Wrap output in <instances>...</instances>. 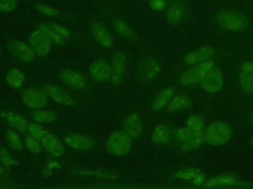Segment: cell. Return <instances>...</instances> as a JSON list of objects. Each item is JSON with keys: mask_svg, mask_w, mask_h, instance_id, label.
I'll return each mask as SVG.
<instances>
[{"mask_svg": "<svg viewBox=\"0 0 253 189\" xmlns=\"http://www.w3.org/2000/svg\"><path fill=\"white\" fill-rule=\"evenodd\" d=\"M251 144H252V146H253V137H252V139H251Z\"/></svg>", "mask_w": 253, "mask_h": 189, "instance_id": "bcb514c9", "label": "cell"}, {"mask_svg": "<svg viewBox=\"0 0 253 189\" xmlns=\"http://www.w3.org/2000/svg\"><path fill=\"white\" fill-rule=\"evenodd\" d=\"M123 131L131 139L138 138L143 131V124L140 116L136 113H131L126 116L123 123Z\"/></svg>", "mask_w": 253, "mask_h": 189, "instance_id": "2e32d148", "label": "cell"}, {"mask_svg": "<svg viewBox=\"0 0 253 189\" xmlns=\"http://www.w3.org/2000/svg\"><path fill=\"white\" fill-rule=\"evenodd\" d=\"M174 94H175V91L171 87H167V88L161 90L152 100V103H151L152 109L154 111H159V110L163 109L164 107H166L167 104L169 103V101L174 96Z\"/></svg>", "mask_w": 253, "mask_h": 189, "instance_id": "44dd1931", "label": "cell"}, {"mask_svg": "<svg viewBox=\"0 0 253 189\" xmlns=\"http://www.w3.org/2000/svg\"><path fill=\"white\" fill-rule=\"evenodd\" d=\"M161 71L159 62L154 58H144L136 66L135 76L140 82H150L154 80Z\"/></svg>", "mask_w": 253, "mask_h": 189, "instance_id": "5b68a950", "label": "cell"}, {"mask_svg": "<svg viewBox=\"0 0 253 189\" xmlns=\"http://www.w3.org/2000/svg\"><path fill=\"white\" fill-rule=\"evenodd\" d=\"M0 115L7 121V123L12 127V129L16 130L19 133H25L29 128V121L22 115L7 111L1 112Z\"/></svg>", "mask_w": 253, "mask_h": 189, "instance_id": "ffe728a7", "label": "cell"}, {"mask_svg": "<svg viewBox=\"0 0 253 189\" xmlns=\"http://www.w3.org/2000/svg\"><path fill=\"white\" fill-rule=\"evenodd\" d=\"M216 23L222 29L229 32H239L244 30L248 26V18L238 12L233 10H223L216 15Z\"/></svg>", "mask_w": 253, "mask_h": 189, "instance_id": "7a4b0ae2", "label": "cell"}, {"mask_svg": "<svg viewBox=\"0 0 253 189\" xmlns=\"http://www.w3.org/2000/svg\"><path fill=\"white\" fill-rule=\"evenodd\" d=\"M192 104V99L186 94H177L167 104L166 108L169 112H180L189 108Z\"/></svg>", "mask_w": 253, "mask_h": 189, "instance_id": "603a6c76", "label": "cell"}, {"mask_svg": "<svg viewBox=\"0 0 253 189\" xmlns=\"http://www.w3.org/2000/svg\"><path fill=\"white\" fill-rule=\"evenodd\" d=\"M106 148L115 156H126L131 149V138L124 131H115L109 136Z\"/></svg>", "mask_w": 253, "mask_h": 189, "instance_id": "3957f363", "label": "cell"}, {"mask_svg": "<svg viewBox=\"0 0 253 189\" xmlns=\"http://www.w3.org/2000/svg\"><path fill=\"white\" fill-rule=\"evenodd\" d=\"M149 7L156 12L164 11L167 8L166 0H149Z\"/></svg>", "mask_w": 253, "mask_h": 189, "instance_id": "f35d334b", "label": "cell"}, {"mask_svg": "<svg viewBox=\"0 0 253 189\" xmlns=\"http://www.w3.org/2000/svg\"><path fill=\"white\" fill-rule=\"evenodd\" d=\"M41 143L43 149L52 157H61L64 154V146L62 142L53 134L46 133L42 139Z\"/></svg>", "mask_w": 253, "mask_h": 189, "instance_id": "e0dca14e", "label": "cell"}, {"mask_svg": "<svg viewBox=\"0 0 253 189\" xmlns=\"http://www.w3.org/2000/svg\"><path fill=\"white\" fill-rule=\"evenodd\" d=\"M0 161L3 165L8 167L17 163V161L12 158L10 153L4 147H0Z\"/></svg>", "mask_w": 253, "mask_h": 189, "instance_id": "8d00e7d4", "label": "cell"}, {"mask_svg": "<svg viewBox=\"0 0 253 189\" xmlns=\"http://www.w3.org/2000/svg\"><path fill=\"white\" fill-rule=\"evenodd\" d=\"M6 138L10 148L15 151H22L24 148V142L22 141L18 132L14 129H7L6 130Z\"/></svg>", "mask_w": 253, "mask_h": 189, "instance_id": "83f0119b", "label": "cell"}, {"mask_svg": "<svg viewBox=\"0 0 253 189\" xmlns=\"http://www.w3.org/2000/svg\"><path fill=\"white\" fill-rule=\"evenodd\" d=\"M47 97L48 96L44 91L36 88H28L22 94L24 103L34 110L42 108L47 102Z\"/></svg>", "mask_w": 253, "mask_h": 189, "instance_id": "52a82bcc", "label": "cell"}, {"mask_svg": "<svg viewBox=\"0 0 253 189\" xmlns=\"http://www.w3.org/2000/svg\"><path fill=\"white\" fill-rule=\"evenodd\" d=\"M151 141L157 145L168 144L171 142V131L165 124H159L152 132Z\"/></svg>", "mask_w": 253, "mask_h": 189, "instance_id": "cb8c5ba5", "label": "cell"}, {"mask_svg": "<svg viewBox=\"0 0 253 189\" xmlns=\"http://www.w3.org/2000/svg\"><path fill=\"white\" fill-rule=\"evenodd\" d=\"M91 32L102 46L106 48H111L113 46V36L109 30L101 23H93L91 25Z\"/></svg>", "mask_w": 253, "mask_h": 189, "instance_id": "ac0fdd59", "label": "cell"}, {"mask_svg": "<svg viewBox=\"0 0 253 189\" xmlns=\"http://www.w3.org/2000/svg\"><path fill=\"white\" fill-rule=\"evenodd\" d=\"M28 132H29L30 135H32L33 137L37 138L40 141L47 133V131L38 123H30L29 128H28Z\"/></svg>", "mask_w": 253, "mask_h": 189, "instance_id": "d590c367", "label": "cell"}, {"mask_svg": "<svg viewBox=\"0 0 253 189\" xmlns=\"http://www.w3.org/2000/svg\"><path fill=\"white\" fill-rule=\"evenodd\" d=\"M90 76L98 82H104L111 79L112 68L111 65L104 59L94 61L89 68Z\"/></svg>", "mask_w": 253, "mask_h": 189, "instance_id": "5bb4252c", "label": "cell"}, {"mask_svg": "<svg viewBox=\"0 0 253 189\" xmlns=\"http://www.w3.org/2000/svg\"><path fill=\"white\" fill-rule=\"evenodd\" d=\"M200 170L198 168H194V167H186L183 169L178 170L175 174H174V178L178 179V180H184V181H190L194 178V176L199 172Z\"/></svg>", "mask_w": 253, "mask_h": 189, "instance_id": "836d02e7", "label": "cell"}, {"mask_svg": "<svg viewBox=\"0 0 253 189\" xmlns=\"http://www.w3.org/2000/svg\"><path fill=\"white\" fill-rule=\"evenodd\" d=\"M214 54V49L211 46H202L194 51L189 52L184 60L189 65H195L201 62H204L208 59H211V57Z\"/></svg>", "mask_w": 253, "mask_h": 189, "instance_id": "d6986e66", "label": "cell"}, {"mask_svg": "<svg viewBox=\"0 0 253 189\" xmlns=\"http://www.w3.org/2000/svg\"><path fill=\"white\" fill-rule=\"evenodd\" d=\"M29 44L34 49L38 56L43 57L47 55L51 48V41L46 37V35L40 30L34 31L29 36Z\"/></svg>", "mask_w": 253, "mask_h": 189, "instance_id": "ba28073f", "label": "cell"}, {"mask_svg": "<svg viewBox=\"0 0 253 189\" xmlns=\"http://www.w3.org/2000/svg\"><path fill=\"white\" fill-rule=\"evenodd\" d=\"M8 50L15 58L24 62L33 61L36 56L32 46L20 40H12L8 44Z\"/></svg>", "mask_w": 253, "mask_h": 189, "instance_id": "9c48e42d", "label": "cell"}, {"mask_svg": "<svg viewBox=\"0 0 253 189\" xmlns=\"http://www.w3.org/2000/svg\"><path fill=\"white\" fill-rule=\"evenodd\" d=\"M126 56L123 52H117L112 57L111 61V68H112V75H111V82L115 85H118L122 82L125 71H126Z\"/></svg>", "mask_w": 253, "mask_h": 189, "instance_id": "30bf717a", "label": "cell"}, {"mask_svg": "<svg viewBox=\"0 0 253 189\" xmlns=\"http://www.w3.org/2000/svg\"><path fill=\"white\" fill-rule=\"evenodd\" d=\"M184 17V7L181 3L172 2L167 6L166 10V20L171 26H177L181 23Z\"/></svg>", "mask_w": 253, "mask_h": 189, "instance_id": "7402d4cb", "label": "cell"}, {"mask_svg": "<svg viewBox=\"0 0 253 189\" xmlns=\"http://www.w3.org/2000/svg\"><path fill=\"white\" fill-rule=\"evenodd\" d=\"M48 167H50L51 169H52V168H58V167H60V163L57 162V161L51 160V161L48 162Z\"/></svg>", "mask_w": 253, "mask_h": 189, "instance_id": "b9f144b4", "label": "cell"}, {"mask_svg": "<svg viewBox=\"0 0 253 189\" xmlns=\"http://www.w3.org/2000/svg\"><path fill=\"white\" fill-rule=\"evenodd\" d=\"M196 132H198V131H194V130L190 129L188 126H185V127H181L176 130L175 137L181 146V145L188 143L194 137Z\"/></svg>", "mask_w": 253, "mask_h": 189, "instance_id": "4dcf8cb0", "label": "cell"}, {"mask_svg": "<svg viewBox=\"0 0 253 189\" xmlns=\"http://www.w3.org/2000/svg\"><path fill=\"white\" fill-rule=\"evenodd\" d=\"M24 80H25L24 74L18 69H12L6 75L7 84L14 89L21 88L23 86Z\"/></svg>", "mask_w": 253, "mask_h": 189, "instance_id": "4316f807", "label": "cell"}, {"mask_svg": "<svg viewBox=\"0 0 253 189\" xmlns=\"http://www.w3.org/2000/svg\"><path fill=\"white\" fill-rule=\"evenodd\" d=\"M35 8L40 13H42L45 16H48V17H58L59 16V12L55 8H53L49 5L43 4V3H36Z\"/></svg>", "mask_w": 253, "mask_h": 189, "instance_id": "e575fe53", "label": "cell"}, {"mask_svg": "<svg viewBox=\"0 0 253 189\" xmlns=\"http://www.w3.org/2000/svg\"><path fill=\"white\" fill-rule=\"evenodd\" d=\"M171 2H177V1H179V0H170Z\"/></svg>", "mask_w": 253, "mask_h": 189, "instance_id": "ee69618b", "label": "cell"}, {"mask_svg": "<svg viewBox=\"0 0 253 189\" xmlns=\"http://www.w3.org/2000/svg\"><path fill=\"white\" fill-rule=\"evenodd\" d=\"M200 86L203 91L209 94H216L221 91L224 85V77L221 71L214 66L209 70L203 79L200 81Z\"/></svg>", "mask_w": 253, "mask_h": 189, "instance_id": "8992f818", "label": "cell"}, {"mask_svg": "<svg viewBox=\"0 0 253 189\" xmlns=\"http://www.w3.org/2000/svg\"><path fill=\"white\" fill-rule=\"evenodd\" d=\"M251 122L253 123V114H252V116H251Z\"/></svg>", "mask_w": 253, "mask_h": 189, "instance_id": "f6af8a7d", "label": "cell"}, {"mask_svg": "<svg viewBox=\"0 0 253 189\" xmlns=\"http://www.w3.org/2000/svg\"><path fill=\"white\" fill-rule=\"evenodd\" d=\"M32 118L36 122L40 123H49L55 120L56 114L51 110H43V109H36L32 113Z\"/></svg>", "mask_w": 253, "mask_h": 189, "instance_id": "f1b7e54d", "label": "cell"}, {"mask_svg": "<svg viewBox=\"0 0 253 189\" xmlns=\"http://www.w3.org/2000/svg\"><path fill=\"white\" fill-rule=\"evenodd\" d=\"M0 172H3V168H2V166H1V164H0Z\"/></svg>", "mask_w": 253, "mask_h": 189, "instance_id": "7bdbcfd3", "label": "cell"}, {"mask_svg": "<svg viewBox=\"0 0 253 189\" xmlns=\"http://www.w3.org/2000/svg\"><path fill=\"white\" fill-rule=\"evenodd\" d=\"M59 76H60L61 81L65 85H67L68 87H70L72 89L85 90L88 86V82H87L86 78L74 70L65 69V70L61 71Z\"/></svg>", "mask_w": 253, "mask_h": 189, "instance_id": "8fae6325", "label": "cell"}, {"mask_svg": "<svg viewBox=\"0 0 253 189\" xmlns=\"http://www.w3.org/2000/svg\"><path fill=\"white\" fill-rule=\"evenodd\" d=\"M39 29L46 35V37L53 43H56V44H63L65 42V38L60 36L58 33H56L49 25L47 24H44V23H42L40 24L39 26Z\"/></svg>", "mask_w": 253, "mask_h": 189, "instance_id": "f546056e", "label": "cell"}, {"mask_svg": "<svg viewBox=\"0 0 253 189\" xmlns=\"http://www.w3.org/2000/svg\"><path fill=\"white\" fill-rule=\"evenodd\" d=\"M49 26L51 27V29H52L56 33H58L60 36L64 37V38L69 37L70 34H71L70 32H69V30L65 29V28L62 27V26H59V25H57V24H50Z\"/></svg>", "mask_w": 253, "mask_h": 189, "instance_id": "ab89813d", "label": "cell"}, {"mask_svg": "<svg viewBox=\"0 0 253 189\" xmlns=\"http://www.w3.org/2000/svg\"><path fill=\"white\" fill-rule=\"evenodd\" d=\"M113 25H114V29L117 32L118 34H120L121 36L129 39V40H135L136 39V34L133 32V30L128 26V24L126 22H125L124 20L120 19V18H116L113 21Z\"/></svg>", "mask_w": 253, "mask_h": 189, "instance_id": "d4e9b609", "label": "cell"}, {"mask_svg": "<svg viewBox=\"0 0 253 189\" xmlns=\"http://www.w3.org/2000/svg\"><path fill=\"white\" fill-rule=\"evenodd\" d=\"M239 86L246 94H253V62L245 61L239 70Z\"/></svg>", "mask_w": 253, "mask_h": 189, "instance_id": "7c38bea8", "label": "cell"}, {"mask_svg": "<svg viewBox=\"0 0 253 189\" xmlns=\"http://www.w3.org/2000/svg\"><path fill=\"white\" fill-rule=\"evenodd\" d=\"M43 91L46 93L47 96L50 97L52 100L59 104L63 105H72L74 104V98L63 89L59 88L53 84H46L43 87Z\"/></svg>", "mask_w": 253, "mask_h": 189, "instance_id": "4fadbf2b", "label": "cell"}, {"mask_svg": "<svg viewBox=\"0 0 253 189\" xmlns=\"http://www.w3.org/2000/svg\"><path fill=\"white\" fill-rule=\"evenodd\" d=\"M186 126L194 131H204L205 130V122L204 119L197 114L190 115L186 120Z\"/></svg>", "mask_w": 253, "mask_h": 189, "instance_id": "1f68e13d", "label": "cell"}, {"mask_svg": "<svg viewBox=\"0 0 253 189\" xmlns=\"http://www.w3.org/2000/svg\"><path fill=\"white\" fill-rule=\"evenodd\" d=\"M18 0H0V11L9 13L17 8Z\"/></svg>", "mask_w": 253, "mask_h": 189, "instance_id": "74e56055", "label": "cell"}, {"mask_svg": "<svg viewBox=\"0 0 253 189\" xmlns=\"http://www.w3.org/2000/svg\"><path fill=\"white\" fill-rule=\"evenodd\" d=\"M41 141L38 140L37 138L33 137L32 135H27L24 139V143L25 146L27 147V149L33 153V154H40L42 150V143H40Z\"/></svg>", "mask_w": 253, "mask_h": 189, "instance_id": "d6a6232c", "label": "cell"}, {"mask_svg": "<svg viewBox=\"0 0 253 189\" xmlns=\"http://www.w3.org/2000/svg\"><path fill=\"white\" fill-rule=\"evenodd\" d=\"M192 182L194 185H202V184H205L206 182V176L205 174L202 172V171H199L195 176L194 178L192 179Z\"/></svg>", "mask_w": 253, "mask_h": 189, "instance_id": "60d3db41", "label": "cell"}, {"mask_svg": "<svg viewBox=\"0 0 253 189\" xmlns=\"http://www.w3.org/2000/svg\"><path fill=\"white\" fill-rule=\"evenodd\" d=\"M64 142L68 147L78 151L91 150L95 146V141L93 139L77 133H73L65 136Z\"/></svg>", "mask_w": 253, "mask_h": 189, "instance_id": "9a60e30c", "label": "cell"}, {"mask_svg": "<svg viewBox=\"0 0 253 189\" xmlns=\"http://www.w3.org/2000/svg\"><path fill=\"white\" fill-rule=\"evenodd\" d=\"M239 184V180L233 175L223 174L220 176H216L209 179L205 182L206 187H218V186H231Z\"/></svg>", "mask_w": 253, "mask_h": 189, "instance_id": "484cf974", "label": "cell"}, {"mask_svg": "<svg viewBox=\"0 0 253 189\" xmlns=\"http://www.w3.org/2000/svg\"><path fill=\"white\" fill-rule=\"evenodd\" d=\"M214 66V62L211 59H208L204 62L195 64L192 68L183 72L179 78V83L182 86H192L200 83L206 73Z\"/></svg>", "mask_w": 253, "mask_h": 189, "instance_id": "277c9868", "label": "cell"}, {"mask_svg": "<svg viewBox=\"0 0 253 189\" xmlns=\"http://www.w3.org/2000/svg\"><path fill=\"white\" fill-rule=\"evenodd\" d=\"M231 137V126L222 121H213L204 130L205 142L211 146H223L230 141Z\"/></svg>", "mask_w": 253, "mask_h": 189, "instance_id": "6da1fadb", "label": "cell"}]
</instances>
